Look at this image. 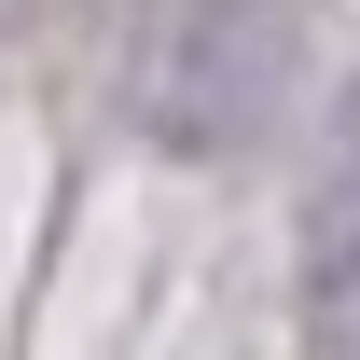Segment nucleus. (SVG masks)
<instances>
[{
    "label": "nucleus",
    "mask_w": 360,
    "mask_h": 360,
    "mask_svg": "<svg viewBox=\"0 0 360 360\" xmlns=\"http://www.w3.org/2000/svg\"><path fill=\"white\" fill-rule=\"evenodd\" d=\"M305 319L333 347H360V84L319 125V180H305Z\"/></svg>",
    "instance_id": "obj_1"
},
{
    "label": "nucleus",
    "mask_w": 360,
    "mask_h": 360,
    "mask_svg": "<svg viewBox=\"0 0 360 360\" xmlns=\"http://www.w3.org/2000/svg\"><path fill=\"white\" fill-rule=\"evenodd\" d=\"M0 14H14V0H0Z\"/></svg>",
    "instance_id": "obj_2"
}]
</instances>
